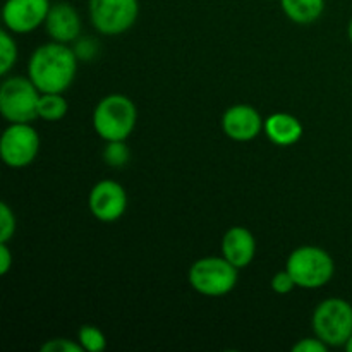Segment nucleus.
<instances>
[{
	"label": "nucleus",
	"instance_id": "1",
	"mask_svg": "<svg viewBox=\"0 0 352 352\" xmlns=\"http://www.w3.org/2000/svg\"><path fill=\"white\" fill-rule=\"evenodd\" d=\"M78 60L74 48L52 40L31 54L28 76L41 93H64L74 82Z\"/></svg>",
	"mask_w": 352,
	"mask_h": 352
},
{
	"label": "nucleus",
	"instance_id": "2",
	"mask_svg": "<svg viewBox=\"0 0 352 352\" xmlns=\"http://www.w3.org/2000/svg\"><path fill=\"white\" fill-rule=\"evenodd\" d=\"M138 122V109L133 100L112 93L96 103L93 110V127L103 141H126Z\"/></svg>",
	"mask_w": 352,
	"mask_h": 352
},
{
	"label": "nucleus",
	"instance_id": "3",
	"mask_svg": "<svg viewBox=\"0 0 352 352\" xmlns=\"http://www.w3.org/2000/svg\"><path fill=\"white\" fill-rule=\"evenodd\" d=\"M285 270L292 275L298 287L320 289L333 278L336 263L323 248L301 246L289 254Z\"/></svg>",
	"mask_w": 352,
	"mask_h": 352
},
{
	"label": "nucleus",
	"instance_id": "4",
	"mask_svg": "<svg viewBox=\"0 0 352 352\" xmlns=\"http://www.w3.org/2000/svg\"><path fill=\"white\" fill-rule=\"evenodd\" d=\"M237 270L223 256H205L191 265L188 280L198 294L206 298H222L237 284Z\"/></svg>",
	"mask_w": 352,
	"mask_h": 352
},
{
	"label": "nucleus",
	"instance_id": "5",
	"mask_svg": "<svg viewBox=\"0 0 352 352\" xmlns=\"http://www.w3.org/2000/svg\"><path fill=\"white\" fill-rule=\"evenodd\" d=\"M311 327L329 347H344L352 336V305L342 298L325 299L313 311Z\"/></svg>",
	"mask_w": 352,
	"mask_h": 352
},
{
	"label": "nucleus",
	"instance_id": "6",
	"mask_svg": "<svg viewBox=\"0 0 352 352\" xmlns=\"http://www.w3.org/2000/svg\"><path fill=\"white\" fill-rule=\"evenodd\" d=\"M41 91L30 76H10L0 86V113L9 124L33 122L38 119Z\"/></svg>",
	"mask_w": 352,
	"mask_h": 352
},
{
	"label": "nucleus",
	"instance_id": "7",
	"mask_svg": "<svg viewBox=\"0 0 352 352\" xmlns=\"http://www.w3.org/2000/svg\"><path fill=\"white\" fill-rule=\"evenodd\" d=\"M88 14L93 28L107 36H117L136 24L140 16L138 0H89Z\"/></svg>",
	"mask_w": 352,
	"mask_h": 352
},
{
	"label": "nucleus",
	"instance_id": "8",
	"mask_svg": "<svg viewBox=\"0 0 352 352\" xmlns=\"http://www.w3.org/2000/svg\"><path fill=\"white\" fill-rule=\"evenodd\" d=\"M40 151V136L31 122H14L6 127L0 138V157L10 168L31 165Z\"/></svg>",
	"mask_w": 352,
	"mask_h": 352
},
{
	"label": "nucleus",
	"instance_id": "9",
	"mask_svg": "<svg viewBox=\"0 0 352 352\" xmlns=\"http://www.w3.org/2000/svg\"><path fill=\"white\" fill-rule=\"evenodd\" d=\"M88 206L96 220L105 223L122 219L127 210V192L120 182L103 179L96 182L88 196Z\"/></svg>",
	"mask_w": 352,
	"mask_h": 352
},
{
	"label": "nucleus",
	"instance_id": "10",
	"mask_svg": "<svg viewBox=\"0 0 352 352\" xmlns=\"http://www.w3.org/2000/svg\"><path fill=\"white\" fill-rule=\"evenodd\" d=\"M50 0H6L2 21L12 34H26L45 24L50 10Z\"/></svg>",
	"mask_w": 352,
	"mask_h": 352
},
{
	"label": "nucleus",
	"instance_id": "11",
	"mask_svg": "<svg viewBox=\"0 0 352 352\" xmlns=\"http://www.w3.org/2000/svg\"><path fill=\"white\" fill-rule=\"evenodd\" d=\"M265 119L254 107L239 103L226 110L222 117V129L227 138L239 143L253 141L263 131Z\"/></svg>",
	"mask_w": 352,
	"mask_h": 352
},
{
	"label": "nucleus",
	"instance_id": "12",
	"mask_svg": "<svg viewBox=\"0 0 352 352\" xmlns=\"http://www.w3.org/2000/svg\"><path fill=\"white\" fill-rule=\"evenodd\" d=\"M45 30L54 41L71 43L78 40L81 34V17L76 7L69 2L52 3L47 21H45Z\"/></svg>",
	"mask_w": 352,
	"mask_h": 352
},
{
	"label": "nucleus",
	"instance_id": "13",
	"mask_svg": "<svg viewBox=\"0 0 352 352\" xmlns=\"http://www.w3.org/2000/svg\"><path fill=\"white\" fill-rule=\"evenodd\" d=\"M256 254V241L246 227H230L222 237V256L236 268L251 265Z\"/></svg>",
	"mask_w": 352,
	"mask_h": 352
},
{
	"label": "nucleus",
	"instance_id": "14",
	"mask_svg": "<svg viewBox=\"0 0 352 352\" xmlns=\"http://www.w3.org/2000/svg\"><path fill=\"white\" fill-rule=\"evenodd\" d=\"M263 133L277 146H292L302 138V124L292 113L277 112L265 119Z\"/></svg>",
	"mask_w": 352,
	"mask_h": 352
},
{
	"label": "nucleus",
	"instance_id": "15",
	"mask_svg": "<svg viewBox=\"0 0 352 352\" xmlns=\"http://www.w3.org/2000/svg\"><path fill=\"white\" fill-rule=\"evenodd\" d=\"M285 16L296 24H311L325 10V0H280Z\"/></svg>",
	"mask_w": 352,
	"mask_h": 352
},
{
	"label": "nucleus",
	"instance_id": "16",
	"mask_svg": "<svg viewBox=\"0 0 352 352\" xmlns=\"http://www.w3.org/2000/svg\"><path fill=\"white\" fill-rule=\"evenodd\" d=\"M69 112L64 93H41L38 100V119L45 122H58Z\"/></svg>",
	"mask_w": 352,
	"mask_h": 352
},
{
	"label": "nucleus",
	"instance_id": "17",
	"mask_svg": "<svg viewBox=\"0 0 352 352\" xmlns=\"http://www.w3.org/2000/svg\"><path fill=\"white\" fill-rule=\"evenodd\" d=\"M17 62V43L9 30L0 31V74L7 76Z\"/></svg>",
	"mask_w": 352,
	"mask_h": 352
},
{
	"label": "nucleus",
	"instance_id": "18",
	"mask_svg": "<svg viewBox=\"0 0 352 352\" xmlns=\"http://www.w3.org/2000/svg\"><path fill=\"white\" fill-rule=\"evenodd\" d=\"M78 342L86 352H102L107 349L105 333L95 325H82L78 330Z\"/></svg>",
	"mask_w": 352,
	"mask_h": 352
},
{
	"label": "nucleus",
	"instance_id": "19",
	"mask_svg": "<svg viewBox=\"0 0 352 352\" xmlns=\"http://www.w3.org/2000/svg\"><path fill=\"white\" fill-rule=\"evenodd\" d=\"M131 151L126 146V141H107V146L103 148V160L110 167H124L129 162Z\"/></svg>",
	"mask_w": 352,
	"mask_h": 352
},
{
	"label": "nucleus",
	"instance_id": "20",
	"mask_svg": "<svg viewBox=\"0 0 352 352\" xmlns=\"http://www.w3.org/2000/svg\"><path fill=\"white\" fill-rule=\"evenodd\" d=\"M16 215L6 201L0 203V243H9L16 234Z\"/></svg>",
	"mask_w": 352,
	"mask_h": 352
},
{
	"label": "nucleus",
	"instance_id": "21",
	"mask_svg": "<svg viewBox=\"0 0 352 352\" xmlns=\"http://www.w3.org/2000/svg\"><path fill=\"white\" fill-rule=\"evenodd\" d=\"M43 352H82V346L74 340L64 339V337H58V339H50L41 346Z\"/></svg>",
	"mask_w": 352,
	"mask_h": 352
},
{
	"label": "nucleus",
	"instance_id": "22",
	"mask_svg": "<svg viewBox=\"0 0 352 352\" xmlns=\"http://www.w3.org/2000/svg\"><path fill=\"white\" fill-rule=\"evenodd\" d=\"M270 287H272V291H274V292L284 296V294H289V292L294 291L298 285H296V280L292 278V275L289 274L287 270H282V272H278V274H275L274 277H272Z\"/></svg>",
	"mask_w": 352,
	"mask_h": 352
},
{
	"label": "nucleus",
	"instance_id": "23",
	"mask_svg": "<svg viewBox=\"0 0 352 352\" xmlns=\"http://www.w3.org/2000/svg\"><path fill=\"white\" fill-rule=\"evenodd\" d=\"M329 346L323 342L320 337H308V339H301L298 344H294L292 352H327Z\"/></svg>",
	"mask_w": 352,
	"mask_h": 352
},
{
	"label": "nucleus",
	"instance_id": "24",
	"mask_svg": "<svg viewBox=\"0 0 352 352\" xmlns=\"http://www.w3.org/2000/svg\"><path fill=\"white\" fill-rule=\"evenodd\" d=\"M12 251L9 250V243H0V275L9 274L12 267Z\"/></svg>",
	"mask_w": 352,
	"mask_h": 352
},
{
	"label": "nucleus",
	"instance_id": "25",
	"mask_svg": "<svg viewBox=\"0 0 352 352\" xmlns=\"http://www.w3.org/2000/svg\"><path fill=\"white\" fill-rule=\"evenodd\" d=\"M74 52H76V55H78V58H82V60H89L91 57H95L96 47L93 45V41L82 40V41H79L78 47L74 48Z\"/></svg>",
	"mask_w": 352,
	"mask_h": 352
},
{
	"label": "nucleus",
	"instance_id": "26",
	"mask_svg": "<svg viewBox=\"0 0 352 352\" xmlns=\"http://www.w3.org/2000/svg\"><path fill=\"white\" fill-rule=\"evenodd\" d=\"M344 349H346L347 352H352V336L349 337V340L346 342V346H344Z\"/></svg>",
	"mask_w": 352,
	"mask_h": 352
},
{
	"label": "nucleus",
	"instance_id": "27",
	"mask_svg": "<svg viewBox=\"0 0 352 352\" xmlns=\"http://www.w3.org/2000/svg\"><path fill=\"white\" fill-rule=\"evenodd\" d=\"M347 34H349V40H351V43H352V19H351V23H349V28H347Z\"/></svg>",
	"mask_w": 352,
	"mask_h": 352
},
{
	"label": "nucleus",
	"instance_id": "28",
	"mask_svg": "<svg viewBox=\"0 0 352 352\" xmlns=\"http://www.w3.org/2000/svg\"><path fill=\"white\" fill-rule=\"evenodd\" d=\"M268 2H275V0H268ZM278 2H280V0H278Z\"/></svg>",
	"mask_w": 352,
	"mask_h": 352
}]
</instances>
